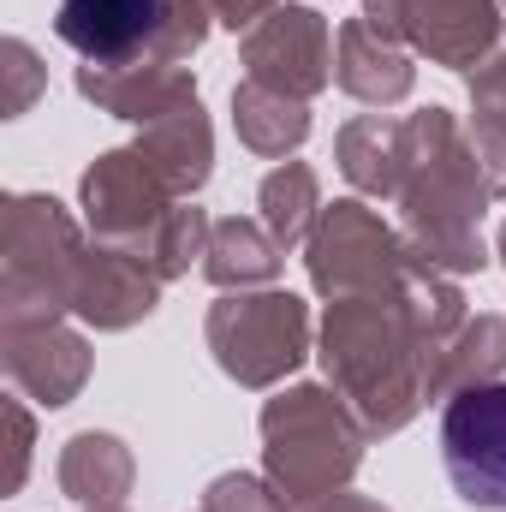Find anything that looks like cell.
<instances>
[{
    "mask_svg": "<svg viewBox=\"0 0 506 512\" xmlns=\"http://www.w3.org/2000/svg\"><path fill=\"white\" fill-rule=\"evenodd\" d=\"M441 465L459 501L506 512V382L459 387L441 411Z\"/></svg>",
    "mask_w": 506,
    "mask_h": 512,
    "instance_id": "1",
    "label": "cell"
},
{
    "mask_svg": "<svg viewBox=\"0 0 506 512\" xmlns=\"http://www.w3.org/2000/svg\"><path fill=\"white\" fill-rule=\"evenodd\" d=\"M167 18V0H60L54 30L60 42H72L84 60H126L137 54Z\"/></svg>",
    "mask_w": 506,
    "mask_h": 512,
    "instance_id": "2",
    "label": "cell"
}]
</instances>
